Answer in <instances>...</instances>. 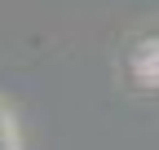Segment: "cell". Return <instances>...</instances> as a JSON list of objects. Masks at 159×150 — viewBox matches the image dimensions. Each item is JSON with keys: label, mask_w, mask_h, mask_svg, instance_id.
Listing matches in <instances>:
<instances>
[{"label": "cell", "mask_w": 159, "mask_h": 150, "mask_svg": "<svg viewBox=\"0 0 159 150\" xmlns=\"http://www.w3.org/2000/svg\"><path fill=\"white\" fill-rule=\"evenodd\" d=\"M0 150H22V146H18L13 115H9V106H5V102H0Z\"/></svg>", "instance_id": "cell-1"}]
</instances>
